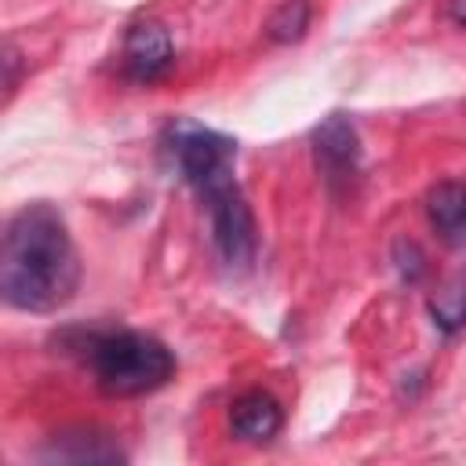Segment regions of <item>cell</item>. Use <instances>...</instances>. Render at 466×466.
<instances>
[{
  "mask_svg": "<svg viewBox=\"0 0 466 466\" xmlns=\"http://www.w3.org/2000/svg\"><path fill=\"white\" fill-rule=\"evenodd\" d=\"M448 7H451V22L462 25V0H448Z\"/></svg>",
  "mask_w": 466,
  "mask_h": 466,
  "instance_id": "30bf717a",
  "label": "cell"
},
{
  "mask_svg": "<svg viewBox=\"0 0 466 466\" xmlns=\"http://www.w3.org/2000/svg\"><path fill=\"white\" fill-rule=\"evenodd\" d=\"M426 215L433 222V229L444 237V244L459 248L462 244V229H466V193L455 178L437 182L426 193Z\"/></svg>",
  "mask_w": 466,
  "mask_h": 466,
  "instance_id": "ba28073f",
  "label": "cell"
},
{
  "mask_svg": "<svg viewBox=\"0 0 466 466\" xmlns=\"http://www.w3.org/2000/svg\"><path fill=\"white\" fill-rule=\"evenodd\" d=\"M313 157L331 193H346L360 167V138L350 116L331 113L313 127Z\"/></svg>",
  "mask_w": 466,
  "mask_h": 466,
  "instance_id": "277c9868",
  "label": "cell"
},
{
  "mask_svg": "<svg viewBox=\"0 0 466 466\" xmlns=\"http://www.w3.org/2000/svg\"><path fill=\"white\" fill-rule=\"evenodd\" d=\"M306 25H309V4L306 0H284L273 11V18H269L266 29H269V36L277 44H291V40H299L306 33Z\"/></svg>",
  "mask_w": 466,
  "mask_h": 466,
  "instance_id": "9c48e42d",
  "label": "cell"
},
{
  "mask_svg": "<svg viewBox=\"0 0 466 466\" xmlns=\"http://www.w3.org/2000/svg\"><path fill=\"white\" fill-rule=\"evenodd\" d=\"M84 350L95 386L109 397H142L175 375L171 350L146 331H102Z\"/></svg>",
  "mask_w": 466,
  "mask_h": 466,
  "instance_id": "3957f363",
  "label": "cell"
},
{
  "mask_svg": "<svg viewBox=\"0 0 466 466\" xmlns=\"http://www.w3.org/2000/svg\"><path fill=\"white\" fill-rule=\"evenodd\" d=\"M171 66V36L160 22H138L124 36V73L138 84L157 80Z\"/></svg>",
  "mask_w": 466,
  "mask_h": 466,
  "instance_id": "5b68a950",
  "label": "cell"
},
{
  "mask_svg": "<svg viewBox=\"0 0 466 466\" xmlns=\"http://www.w3.org/2000/svg\"><path fill=\"white\" fill-rule=\"evenodd\" d=\"M80 288V255L62 211L25 204L0 229V302L22 313H55Z\"/></svg>",
  "mask_w": 466,
  "mask_h": 466,
  "instance_id": "6da1fadb",
  "label": "cell"
},
{
  "mask_svg": "<svg viewBox=\"0 0 466 466\" xmlns=\"http://www.w3.org/2000/svg\"><path fill=\"white\" fill-rule=\"evenodd\" d=\"M40 459L51 462H124V448L116 437H109L98 426H69L51 437V444L40 451Z\"/></svg>",
  "mask_w": 466,
  "mask_h": 466,
  "instance_id": "8992f818",
  "label": "cell"
},
{
  "mask_svg": "<svg viewBox=\"0 0 466 466\" xmlns=\"http://www.w3.org/2000/svg\"><path fill=\"white\" fill-rule=\"evenodd\" d=\"M171 153L186 182L200 193L208 218H211V240L218 248V258L229 269H248L255 258V218L244 200V189L233 175L237 164V142L222 131L178 120L171 124Z\"/></svg>",
  "mask_w": 466,
  "mask_h": 466,
  "instance_id": "7a4b0ae2",
  "label": "cell"
},
{
  "mask_svg": "<svg viewBox=\"0 0 466 466\" xmlns=\"http://www.w3.org/2000/svg\"><path fill=\"white\" fill-rule=\"evenodd\" d=\"M284 415H280V404L262 393V390H248L240 393L233 404H229V426L240 441H251V444H266L277 437Z\"/></svg>",
  "mask_w": 466,
  "mask_h": 466,
  "instance_id": "52a82bcc",
  "label": "cell"
}]
</instances>
